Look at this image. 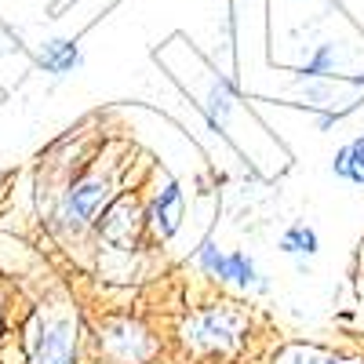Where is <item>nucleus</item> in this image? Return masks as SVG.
<instances>
[{"mask_svg":"<svg viewBox=\"0 0 364 364\" xmlns=\"http://www.w3.org/2000/svg\"><path fill=\"white\" fill-rule=\"evenodd\" d=\"M182 215H186V197H182V186L175 178H164L154 200H149V211H146V226L154 230L157 240H171L182 226Z\"/></svg>","mask_w":364,"mask_h":364,"instance_id":"7","label":"nucleus"},{"mask_svg":"<svg viewBox=\"0 0 364 364\" xmlns=\"http://www.w3.org/2000/svg\"><path fill=\"white\" fill-rule=\"evenodd\" d=\"M273 364H360V360H350V357H339L331 350H321V346H284Z\"/></svg>","mask_w":364,"mask_h":364,"instance_id":"12","label":"nucleus"},{"mask_svg":"<svg viewBox=\"0 0 364 364\" xmlns=\"http://www.w3.org/2000/svg\"><path fill=\"white\" fill-rule=\"evenodd\" d=\"M95 226H99V237L106 240L109 248L128 252V248L139 245V233H142V226H146V215L139 211L135 197L120 193V197H113V200L106 204V211L99 215Z\"/></svg>","mask_w":364,"mask_h":364,"instance_id":"6","label":"nucleus"},{"mask_svg":"<svg viewBox=\"0 0 364 364\" xmlns=\"http://www.w3.org/2000/svg\"><path fill=\"white\" fill-rule=\"evenodd\" d=\"M99 339H102V350L120 360V364H146L154 357V339H149V331L139 324V321H128V317H109L102 321L99 328Z\"/></svg>","mask_w":364,"mask_h":364,"instance_id":"5","label":"nucleus"},{"mask_svg":"<svg viewBox=\"0 0 364 364\" xmlns=\"http://www.w3.org/2000/svg\"><path fill=\"white\" fill-rule=\"evenodd\" d=\"M109 200H113V175L91 171L84 178H73L70 186H63V193L55 197L51 226L63 237H80L84 230H91L99 223V215L106 211Z\"/></svg>","mask_w":364,"mask_h":364,"instance_id":"3","label":"nucleus"},{"mask_svg":"<svg viewBox=\"0 0 364 364\" xmlns=\"http://www.w3.org/2000/svg\"><path fill=\"white\" fill-rule=\"evenodd\" d=\"M26 364H77V310L70 302H44L26 321Z\"/></svg>","mask_w":364,"mask_h":364,"instance_id":"2","label":"nucleus"},{"mask_svg":"<svg viewBox=\"0 0 364 364\" xmlns=\"http://www.w3.org/2000/svg\"><path fill=\"white\" fill-rule=\"evenodd\" d=\"M248 336V317L237 306H211L182 324V339L197 353H233Z\"/></svg>","mask_w":364,"mask_h":364,"instance_id":"4","label":"nucleus"},{"mask_svg":"<svg viewBox=\"0 0 364 364\" xmlns=\"http://www.w3.org/2000/svg\"><path fill=\"white\" fill-rule=\"evenodd\" d=\"M157 63L197 102V109L204 113L211 132H219L245 157H252V164L262 175H273L269 164H266V157H262V146H269V149H281V146L266 135V128L255 120L252 109L240 106V95L233 91V84L223 73H215V66H211L197 48H190L182 37H171L164 48H157Z\"/></svg>","mask_w":364,"mask_h":364,"instance_id":"1","label":"nucleus"},{"mask_svg":"<svg viewBox=\"0 0 364 364\" xmlns=\"http://www.w3.org/2000/svg\"><path fill=\"white\" fill-rule=\"evenodd\" d=\"M219 284H230L240 291H266L269 288V281L259 273V266L248 252H226L223 269H219Z\"/></svg>","mask_w":364,"mask_h":364,"instance_id":"9","label":"nucleus"},{"mask_svg":"<svg viewBox=\"0 0 364 364\" xmlns=\"http://www.w3.org/2000/svg\"><path fill=\"white\" fill-rule=\"evenodd\" d=\"M331 175L350 182V186H364V135H357V139H350L336 149Z\"/></svg>","mask_w":364,"mask_h":364,"instance_id":"10","label":"nucleus"},{"mask_svg":"<svg viewBox=\"0 0 364 364\" xmlns=\"http://www.w3.org/2000/svg\"><path fill=\"white\" fill-rule=\"evenodd\" d=\"M193 259H197V266L208 273V277H215V281H219V269H223L226 252L215 245V240H211V237H208V240H200V248H197V255H193Z\"/></svg>","mask_w":364,"mask_h":364,"instance_id":"13","label":"nucleus"},{"mask_svg":"<svg viewBox=\"0 0 364 364\" xmlns=\"http://www.w3.org/2000/svg\"><path fill=\"white\" fill-rule=\"evenodd\" d=\"M37 66L51 77H70L80 63H84V55H80V44L73 37H51L37 48Z\"/></svg>","mask_w":364,"mask_h":364,"instance_id":"8","label":"nucleus"},{"mask_svg":"<svg viewBox=\"0 0 364 364\" xmlns=\"http://www.w3.org/2000/svg\"><path fill=\"white\" fill-rule=\"evenodd\" d=\"M281 252L284 255H299V259H314L321 252V237L314 226L306 223H291L284 233H281Z\"/></svg>","mask_w":364,"mask_h":364,"instance_id":"11","label":"nucleus"}]
</instances>
